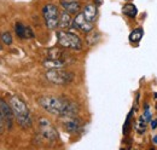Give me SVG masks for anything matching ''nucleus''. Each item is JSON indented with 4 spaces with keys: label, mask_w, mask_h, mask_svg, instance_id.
<instances>
[{
    "label": "nucleus",
    "mask_w": 157,
    "mask_h": 150,
    "mask_svg": "<svg viewBox=\"0 0 157 150\" xmlns=\"http://www.w3.org/2000/svg\"><path fill=\"white\" fill-rule=\"evenodd\" d=\"M38 103L41 108H44L47 113L64 118V116H74L78 115V105L63 97L57 96H42L38 99Z\"/></svg>",
    "instance_id": "1"
},
{
    "label": "nucleus",
    "mask_w": 157,
    "mask_h": 150,
    "mask_svg": "<svg viewBox=\"0 0 157 150\" xmlns=\"http://www.w3.org/2000/svg\"><path fill=\"white\" fill-rule=\"evenodd\" d=\"M8 104L12 109L13 116H15L18 126L22 130L30 128L33 125V119H32V115H30V112H29L27 104L17 96H11Z\"/></svg>",
    "instance_id": "2"
},
{
    "label": "nucleus",
    "mask_w": 157,
    "mask_h": 150,
    "mask_svg": "<svg viewBox=\"0 0 157 150\" xmlns=\"http://www.w3.org/2000/svg\"><path fill=\"white\" fill-rule=\"evenodd\" d=\"M57 41H58V45L64 48H70V50L82 48L81 39L73 32H67V30L57 32Z\"/></svg>",
    "instance_id": "3"
},
{
    "label": "nucleus",
    "mask_w": 157,
    "mask_h": 150,
    "mask_svg": "<svg viewBox=\"0 0 157 150\" xmlns=\"http://www.w3.org/2000/svg\"><path fill=\"white\" fill-rule=\"evenodd\" d=\"M45 76L55 85H68L74 80V74L62 68H51L46 72Z\"/></svg>",
    "instance_id": "4"
},
{
    "label": "nucleus",
    "mask_w": 157,
    "mask_h": 150,
    "mask_svg": "<svg viewBox=\"0 0 157 150\" xmlns=\"http://www.w3.org/2000/svg\"><path fill=\"white\" fill-rule=\"evenodd\" d=\"M42 16H44L45 23H46L48 29L53 30L58 27L59 11H58V7L55 4H46L42 8Z\"/></svg>",
    "instance_id": "5"
},
{
    "label": "nucleus",
    "mask_w": 157,
    "mask_h": 150,
    "mask_svg": "<svg viewBox=\"0 0 157 150\" xmlns=\"http://www.w3.org/2000/svg\"><path fill=\"white\" fill-rule=\"evenodd\" d=\"M39 130H40V135L44 139L50 141V142H55L58 139L57 130L47 119H45V118L39 119Z\"/></svg>",
    "instance_id": "6"
},
{
    "label": "nucleus",
    "mask_w": 157,
    "mask_h": 150,
    "mask_svg": "<svg viewBox=\"0 0 157 150\" xmlns=\"http://www.w3.org/2000/svg\"><path fill=\"white\" fill-rule=\"evenodd\" d=\"M0 112L2 114V118H4V121H5L6 128L8 131H11L12 127H13L15 116H13V113H12V109H11L10 104L4 98H0Z\"/></svg>",
    "instance_id": "7"
},
{
    "label": "nucleus",
    "mask_w": 157,
    "mask_h": 150,
    "mask_svg": "<svg viewBox=\"0 0 157 150\" xmlns=\"http://www.w3.org/2000/svg\"><path fill=\"white\" fill-rule=\"evenodd\" d=\"M63 119V126L67 130V132L69 133H76L81 130V120L78 119L76 115L74 116H64Z\"/></svg>",
    "instance_id": "8"
},
{
    "label": "nucleus",
    "mask_w": 157,
    "mask_h": 150,
    "mask_svg": "<svg viewBox=\"0 0 157 150\" xmlns=\"http://www.w3.org/2000/svg\"><path fill=\"white\" fill-rule=\"evenodd\" d=\"M70 27L76 28V29L83 32V33H88V32H91V30L93 29V23L88 22V21L83 17L82 12H80V13H78V16L72 21V25H70Z\"/></svg>",
    "instance_id": "9"
},
{
    "label": "nucleus",
    "mask_w": 157,
    "mask_h": 150,
    "mask_svg": "<svg viewBox=\"0 0 157 150\" xmlns=\"http://www.w3.org/2000/svg\"><path fill=\"white\" fill-rule=\"evenodd\" d=\"M15 33H16L17 38H19V39H32V38H34V32L32 30V28H29L28 25H24L22 23L15 24Z\"/></svg>",
    "instance_id": "10"
},
{
    "label": "nucleus",
    "mask_w": 157,
    "mask_h": 150,
    "mask_svg": "<svg viewBox=\"0 0 157 150\" xmlns=\"http://www.w3.org/2000/svg\"><path fill=\"white\" fill-rule=\"evenodd\" d=\"M82 15H83V17H85L88 22L94 23V22L97 21V18H98V8H97L95 5L88 4V5L85 6V8H83V11H82Z\"/></svg>",
    "instance_id": "11"
},
{
    "label": "nucleus",
    "mask_w": 157,
    "mask_h": 150,
    "mask_svg": "<svg viewBox=\"0 0 157 150\" xmlns=\"http://www.w3.org/2000/svg\"><path fill=\"white\" fill-rule=\"evenodd\" d=\"M61 5L64 8V11H67L70 15L78 13L81 10V4L76 0H62Z\"/></svg>",
    "instance_id": "12"
},
{
    "label": "nucleus",
    "mask_w": 157,
    "mask_h": 150,
    "mask_svg": "<svg viewBox=\"0 0 157 150\" xmlns=\"http://www.w3.org/2000/svg\"><path fill=\"white\" fill-rule=\"evenodd\" d=\"M72 21H73V19H72V17H70V13H68L67 11H64V12H62V13L59 15V18H58V27L65 29V28H68V27L72 25Z\"/></svg>",
    "instance_id": "13"
},
{
    "label": "nucleus",
    "mask_w": 157,
    "mask_h": 150,
    "mask_svg": "<svg viewBox=\"0 0 157 150\" xmlns=\"http://www.w3.org/2000/svg\"><path fill=\"white\" fill-rule=\"evenodd\" d=\"M44 65L45 67H48L50 69L51 68H63L64 67V61L63 59H47L44 62Z\"/></svg>",
    "instance_id": "14"
},
{
    "label": "nucleus",
    "mask_w": 157,
    "mask_h": 150,
    "mask_svg": "<svg viewBox=\"0 0 157 150\" xmlns=\"http://www.w3.org/2000/svg\"><path fill=\"white\" fill-rule=\"evenodd\" d=\"M122 12H123L126 16H128V17H135L137 13H138V10H137V7H135L133 4H127V5L123 6Z\"/></svg>",
    "instance_id": "15"
},
{
    "label": "nucleus",
    "mask_w": 157,
    "mask_h": 150,
    "mask_svg": "<svg viewBox=\"0 0 157 150\" xmlns=\"http://www.w3.org/2000/svg\"><path fill=\"white\" fill-rule=\"evenodd\" d=\"M143 35H144V30H143L142 28H137V29H134V30L131 33V35H129V41H132V42H138V41L142 40Z\"/></svg>",
    "instance_id": "16"
},
{
    "label": "nucleus",
    "mask_w": 157,
    "mask_h": 150,
    "mask_svg": "<svg viewBox=\"0 0 157 150\" xmlns=\"http://www.w3.org/2000/svg\"><path fill=\"white\" fill-rule=\"evenodd\" d=\"M135 130H137L138 133H144V132L146 131V122H145V118H144V116L139 118V120L137 121V124H135Z\"/></svg>",
    "instance_id": "17"
},
{
    "label": "nucleus",
    "mask_w": 157,
    "mask_h": 150,
    "mask_svg": "<svg viewBox=\"0 0 157 150\" xmlns=\"http://www.w3.org/2000/svg\"><path fill=\"white\" fill-rule=\"evenodd\" d=\"M0 39H1V42H2L4 45L10 46V45L12 44V35H11V33H10V32H5V33H2V34H1V36H0Z\"/></svg>",
    "instance_id": "18"
},
{
    "label": "nucleus",
    "mask_w": 157,
    "mask_h": 150,
    "mask_svg": "<svg viewBox=\"0 0 157 150\" xmlns=\"http://www.w3.org/2000/svg\"><path fill=\"white\" fill-rule=\"evenodd\" d=\"M132 113H133V112H131V113H129V115L127 116V120H126V122H125V126H123V133H125V135H126V133H128V126H129V120H131Z\"/></svg>",
    "instance_id": "19"
},
{
    "label": "nucleus",
    "mask_w": 157,
    "mask_h": 150,
    "mask_svg": "<svg viewBox=\"0 0 157 150\" xmlns=\"http://www.w3.org/2000/svg\"><path fill=\"white\" fill-rule=\"evenodd\" d=\"M6 130V126H5V121H4V118H2V114L0 112V135H2Z\"/></svg>",
    "instance_id": "20"
},
{
    "label": "nucleus",
    "mask_w": 157,
    "mask_h": 150,
    "mask_svg": "<svg viewBox=\"0 0 157 150\" xmlns=\"http://www.w3.org/2000/svg\"><path fill=\"white\" fill-rule=\"evenodd\" d=\"M150 116H151V114H150L149 107L145 105V121H150Z\"/></svg>",
    "instance_id": "21"
},
{
    "label": "nucleus",
    "mask_w": 157,
    "mask_h": 150,
    "mask_svg": "<svg viewBox=\"0 0 157 150\" xmlns=\"http://www.w3.org/2000/svg\"><path fill=\"white\" fill-rule=\"evenodd\" d=\"M151 127L155 130L157 127V120H154V121H151Z\"/></svg>",
    "instance_id": "22"
},
{
    "label": "nucleus",
    "mask_w": 157,
    "mask_h": 150,
    "mask_svg": "<svg viewBox=\"0 0 157 150\" xmlns=\"http://www.w3.org/2000/svg\"><path fill=\"white\" fill-rule=\"evenodd\" d=\"M154 143H155V144H157V136H156V137H154Z\"/></svg>",
    "instance_id": "23"
},
{
    "label": "nucleus",
    "mask_w": 157,
    "mask_h": 150,
    "mask_svg": "<svg viewBox=\"0 0 157 150\" xmlns=\"http://www.w3.org/2000/svg\"><path fill=\"white\" fill-rule=\"evenodd\" d=\"M95 1H97L98 4H100V2H102V0H95Z\"/></svg>",
    "instance_id": "24"
},
{
    "label": "nucleus",
    "mask_w": 157,
    "mask_h": 150,
    "mask_svg": "<svg viewBox=\"0 0 157 150\" xmlns=\"http://www.w3.org/2000/svg\"><path fill=\"white\" fill-rule=\"evenodd\" d=\"M1 50H2V46H1V45H0V51H1Z\"/></svg>",
    "instance_id": "25"
}]
</instances>
